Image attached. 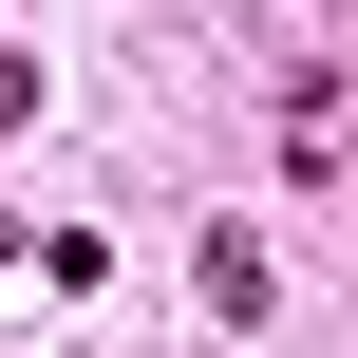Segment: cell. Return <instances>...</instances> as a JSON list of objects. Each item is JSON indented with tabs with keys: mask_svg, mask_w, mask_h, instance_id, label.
Listing matches in <instances>:
<instances>
[{
	"mask_svg": "<svg viewBox=\"0 0 358 358\" xmlns=\"http://www.w3.org/2000/svg\"><path fill=\"white\" fill-rule=\"evenodd\" d=\"M0 264H19V208H0Z\"/></svg>",
	"mask_w": 358,
	"mask_h": 358,
	"instance_id": "7a4b0ae2",
	"label": "cell"
},
{
	"mask_svg": "<svg viewBox=\"0 0 358 358\" xmlns=\"http://www.w3.org/2000/svg\"><path fill=\"white\" fill-rule=\"evenodd\" d=\"M19 113H38V57H0V132H19Z\"/></svg>",
	"mask_w": 358,
	"mask_h": 358,
	"instance_id": "6da1fadb",
	"label": "cell"
}]
</instances>
